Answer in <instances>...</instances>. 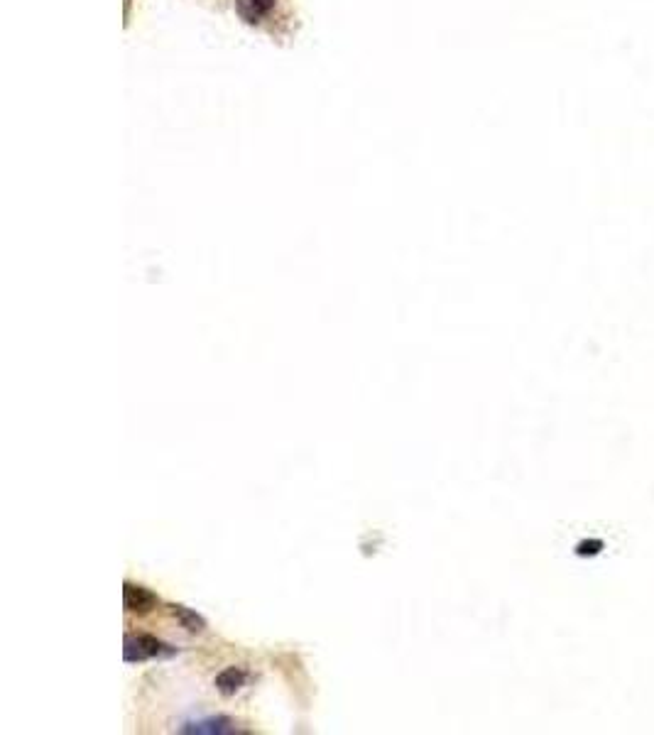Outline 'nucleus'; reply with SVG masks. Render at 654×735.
<instances>
[{
    "label": "nucleus",
    "instance_id": "f257e3e1",
    "mask_svg": "<svg viewBox=\"0 0 654 735\" xmlns=\"http://www.w3.org/2000/svg\"><path fill=\"white\" fill-rule=\"evenodd\" d=\"M177 655V647L167 645V642L157 640L152 635H125L123 657L128 664L147 662L152 657H172Z\"/></svg>",
    "mask_w": 654,
    "mask_h": 735
},
{
    "label": "nucleus",
    "instance_id": "39448f33",
    "mask_svg": "<svg viewBox=\"0 0 654 735\" xmlns=\"http://www.w3.org/2000/svg\"><path fill=\"white\" fill-rule=\"evenodd\" d=\"M275 0H236V13L241 15L243 23L255 25L272 10Z\"/></svg>",
    "mask_w": 654,
    "mask_h": 735
},
{
    "label": "nucleus",
    "instance_id": "f03ea898",
    "mask_svg": "<svg viewBox=\"0 0 654 735\" xmlns=\"http://www.w3.org/2000/svg\"><path fill=\"white\" fill-rule=\"evenodd\" d=\"M123 606H125V611H128V613H150L152 608L157 606V596L150 591V588L125 581Z\"/></svg>",
    "mask_w": 654,
    "mask_h": 735
},
{
    "label": "nucleus",
    "instance_id": "423d86ee",
    "mask_svg": "<svg viewBox=\"0 0 654 735\" xmlns=\"http://www.w3.org/2000/svg\"><path fill=\"white\" fill-rule=\"evenodd\" d=\"M170 611H172L174 618L179 620V625H182V628L187 630V633L199 635V633H204V630H206V620L201 618V615L196 613V611H192V608H187V606H170Z\"/></svg>",
    "mask_w": 654,
    "mask_h": 735
},
{
    "label": "nucleus",
    "instance_id": "7ed1b4c3",
    "mask_svg": "<svg viewBox=\"0 0 654 735\" xmlns=\"http://www.w3.org/2000/svg\"><path fill=\"white\" fill-rule=\"evenodd\" d=\"M179 733H209V735H221V733H238L236 723L226 716H209V718H196V721H187L184 726H179Z\"/></svg>",
    "mask_w": 654,
    "mask_h": 735
},
{
    "label": "nucleus",
    "instance_id": "20e7f679",
    "mask_svg": "<svg viewBox=\"0 0 654 735\" xmlns=\"http://www.w3.org/2000/svg\"><path fill=\"white\" fill-rule=\"evenodd\" d=\"M245 682H248V672H245V669H241V667H226L223 672H218L216 679H214L216 689L221 691L223 696L238 694V691H241L245 686Z\"/></svg>",
    "mask_w": 654,
    "mask_h": 735
}]
</instances>
